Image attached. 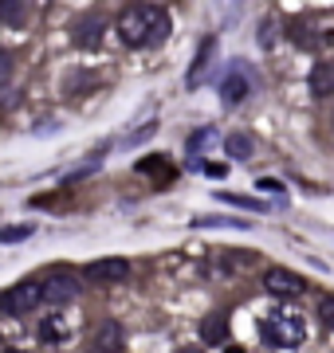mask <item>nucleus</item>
I'll return each instance as SVG.
<instances>
[{
    "mask_svg": "<svg viewBox=\"0 0 334 353\" xmlns=\"http://www.w3.org/2000/svg\"><path fill=\"white\" fill-rule=\"evenodd\" d=\"M169 20L166 8H157V4H138V8H126V12L118 16V39L126 43V48H150V43H161L169 36Z\"/></svg>",
    "mask_w": 334,
    "mask_h": 353,
    "instance_id": "1",
    "label": "nucleus"
},
{
    "mask_svg": "<svg viewBox=\"0 0 334 353\" xmlns=\"http://www.w3.org/2000/svg\"><path fill=\"white\" fill-rule=\"evenodd\" d=\"M259 341L271 345V350H299L307 341V322L303 314L287 310V306H275L259 318Z\"/></svg>",
    "mask_w": 334,
    "mask_h": 353,
    "instance_id": "2",
    "label": "nucleus"
},
{
    "mask_svg": "<svg viewBox=\"0 0 334 353\" xmlns=\"http://www.w3.org/2000/svg\"><path fill=\"white\" fill-rule=\"evenodd\" d=\"M39 303H43L39 279H24V283H16L12 290L0 294V310H4V314H32Z\"/></svg>",
    "mask_w": 334,
    "mask_h": 353,
    "instance_id": "3",
    "label": "nucleus"
},
{
    "mask_svg": "<svg viewBox=\"0 0 334 353\" xmlns=\"http://www.w3.org/2000/svg\"><path fill=\"white\" fill-rule=\"evenodd\" d=\"M217 90H220V102H224V106H240V102L252 94V79L244 75V67L240 63H228V71L220 75Z\"/></svg>",
    "mask_w": 334,
    "mask_h": 353,
    "instance_id": "4",
    "label": "nucleus"
},
{
    "mask_svg": "<svg viewBox=\"0 0 334 353\" xmlns=\"http://www.w3.org/2000/svg\"><path fill=\"white\" fill-rule=\"evenodd\" d=\"M39 290H43V303L63 306V303H71V299L79 294V279L71 275V271H55V275L39 279Z\"/></svg>",
    "mask_w": 334,
    "mask_h": 353,
    "instance_id": "5",
    "label": "nucleus"
},
{
    "mask_svg": "<svg viewBox=\"0 0 334 353\" xmlns=\"http://www.w3.org/2000/svg\"><path fill=\"white\" fill-rule=\"evenodd\" d=\"M264 287H268V294H275V299H299V294L307 290V283H303V275L287 271V267H271L268 275H264Z\"/></svg>",
    "mask_w": 334,
    "mask_h": 353,
    "instance_id": "6",
    "label": "nucleus"
},
{
    "mask_svg": "<svg viewBox=\"0 0 334 353\" xmlns=\"http://www.w3.org/2000/svg\"><path fill=\"white\" fill-rule=\"evenodd\" d=\"M87 279L90 283H99V287H115V283H126L130 279V263L126 259H95V263H87Z\"/></svg>",
    "mask_w": 334,
    "mask_h": 353,
    "instance_id": "7",
    "label": "nucleus"
},
{
    "mask_svg": "<svg viewBox=\"0 0 334 353\" xmlns=\"http://www.w3.org/2000/svg\"><path fill=\"white\" fill-rule=\"evenodd\" d=\"M103 20H99V16H83V20H79L75 24V43L79 48H95V43H99V39H103Z\"/></svg>",
    "mask_w": 334,
    "mask_h": 353,
    "instance_id": "8",
    "label": "nucleus"
},
{
    "mask_svg": "<svg viewBox=\"0 0 334 353\" xmlns=\"http://www.w3.org/2000/svg\"><path fill=\"white\" fill-rule=\"evenodd\" d=\"M311 94L315 99H331L334 94V67L331 63H315V71H311Z\"/></svg>",
    "mask_w": 334,
    "mask_h": 353,
    "instance_id": "9",
    "label": "nucleus"
},
{
    "mask_svg": "<svg viewBox=\"0 0 334 353\" xmlns=\"http://www.w3.org/2000/svg\"><path fill=\"white\" fill-rule=\"evenodd\" d=\"M201 338H205V345H220V341L228 338V318L224 314H208L205 322H201Z\"/></svg>",
    "mask_w": 334,
    "mask_h": 353,
    "instance_id": "10",
    "label": "nucleus"
},
{
    "mask_svg": "<svg viewBox=\"0 0 334 353\" xmlns=\"http://www.w3.org/2000/svg\"><path fill=\"white\" fill-rule=\"evenodd\" d=\"M95 345H99V353H118V345H122L118 322H103V326L95 330Z\"/></svg>",
    "mask_w": 334,
    "mask_h": 353,
    "instance_id": "11",
    "label": "nucleus"
},
{
    "mask_svg": "<svg viewBox=\"0 0 334 353\" xmlns=\"http://www.w3.org/2000/svg\"><path fill=\"white\" fill-rule=\"evenodd\" d=\"M28 20V0H0V24L24 28Z\"/></svg>",
    "mask_w": 334,
    "mask_h": 353,
    "instance_id": "12",
    "label": "nucleus"
},
{
    "mask_svg": "<svg viewBox=\"0 0 334 353\" xmlns=\"http://www.w3.org/2000/svg\"><path fill=\"white\" fill-rule=\"evenodd\" d=\"M213 48H217V39H205V43H201L197 63H193V71H189V87H201V79H205V71H208V59H213Z\"/></svg>",
    "mask_w": 334,
    "mask_h": 353,
    "instance_id": "13",
    "label": "nucleus"
},
{
    "mask_svg": "<svg viewBox=\"0 0 334 353\" xmlns=\"http://www.w3.org/2000/svg\"><path fill=\"white\" fill-rule=\"evenodd\" d=\"M39 338L43 341H63L67 338V322L59 314H48L43 322H39Z\"/></svg>",
    "mask_w": 334,
    "mask_h": 353,
    "instance_id": "14",
    "label": "nucleus"
},
{
    "mask_svg": "<svg viewBox=\"0 0 334 353\" xmlns=\"http://www.w3.org/2000/svg\"><path fill=\"white\" fill-rule=\"evenodd\" d=\"M224 150H228V157H236V161H248V157H252V138H248V134H232V138L224 141Z\"/></svg>",
    "mask_w": 334,
    "mask_h": 353,
    "instance_id": "15",
    "label": "nucleus"
},
{
    "mask_svg": "<svg viewBox=\"0 0 334 353\" xmlns=\"http://www.w3.org/2000/svg\"><path fill=\"white\" fill-rule=\"evenodd\" d=\"M217 141H220V134H217V130H197V134H193V138H189V157H197V153H201V150H208V145H217Z\"/></svg>",
    "mask_w": 334,
    "mask_h": 353,
    "instance_id": "16",
    "label": "nucleus"
},
{
    "mask_svg": "<svg viewBox=\"0 0 334 353\" xmlns=\"http://www.w3.org/2000/svg\"><path fill=\"white\" fill-rule=\"evenodd\" d=\"M193 224L197 228H248V220H228V216H220V220H217V216H197V220H193Z\"/></svg>",
    "mask_w": 334,
    "mask_h": 353,
    "instance_id": "17",
    "label": "nucleus"
},
{
    "mask_svg": "<svg viewBox=\"0 0 334 353\" xmlns=\"http://www.w3.org/2000/svg\"><path fill=\"white\" fill-rule=\"evenodd\" d=\"M12 71H16V59H12V51L8 48H0V87L12 79Z\"/></svg>",
    "mask_w": 334,
    "mask_h": 353,
    "instance_id": "18",
    "label": "nucleus"
},
{
    "mask_svg": "<svg viewBox=\"0 0 334 353\" xmlns=\"http://www.w3.org/2000/svg\"><path fill=\"white\" fill-rule=\"evenodd\" d=\"M32 236V224H24V228H0V240L4 243H20V240H28Z\"/></svg>",
    "mask_w": 334,
    "mask_h": 353,
    "instance_id": "19",
    "label": "nucleus"
},
{
    "mask_svg": "<svg viewBox=\"0 0 334 353\" xmlns=\"http://www.w3.org/2000/svg\"><path fill=\"white\" fill-rule=\"evenodd\" d=\"M319 314H322V322L334 330V294H326V299L319 303Z\"/></svg>",
    "mask_w": 334,
    "mask_h": 353,
    "instance_id": "20",
    "label": "nucleus"
},
{
    "mask_svg": "<svg viewBox=\"0 0 334 353\" xmlns=\"http://www.w3.org/2000/svg\"><path fill=\"white\" fill-rule=\"evenodd\" d=\"M138 169H141V173H161V176H169L166 161H161V153H157V161H141Z\"/></svg>",
    "mask_w": 334,
    "mask_h": 353,
    "instance_id": "21",
    "label": "nucleus"
},
{
    "mask_svg": "<svg viewBox=\"0 0 334 353\" xmlns=\"http://www.w3.org/2000/svg\"><path fill=\"white\" fill-rule=\"evenodd\" d=\"M259 189H264V192H283V185H279V181H259Z\"/></svg>",
    "mask_w": 334,
    "mask_h": 353,
    "instance_id": "22",
    "label": "nucleus"
},
{
    "mask_svg": "<svg viewBox=\"0 0 334 353\" xmlns=\"http://www.w3.org/2000/svg\"><path fill=\"white\" fill-rule=\"evenodd\" d=\"M205 173H208V176H224L228 169H224V165H205Z\"/></svg>",
    "mask_w": 334,
    "mask_h": 353,
    "instance_id": "23",
    "label": "nucleus"
},
{
    "mask_svg": "<svg viewBox=\"0 0 334 353\" xmlns=\"http://www.w3.org/2000/svg\"><path fill=\"white\" fill-rule=\"evenodd\" d=\"M177 353H205L201 345H185V350H177Z\"/></svg>",
    "mask_w": 334,
    "mask_h": 353,
    "instance_id": "24",
    "label": "nucleus"
},
{
    "mask_svg": "<svg viewBox=\"0 0 334 353\" xmlns=\"http://www.w3.org/2000/svg\"><path fill=\"white\" fill-rule=\"evenodd\" d=\"M228 353H244V350H228Z\"/></svg>",
    "mask_w": 334,
    "mask_h": 353,
    "instance_id": "25",
    "label": "nucleus"
},
{
    "mask_svg": "<svg viewBox=\"0 0 334 353\" xmlns=\"http://www.w3.org/2000/svg\"><path fill=\"white\" fill-rule=\"evenodd\" d=\"M8 353H20V350H8Z\"/></svg>",
    "mask_w": 334,
    "mask_h": 353,
    "instance_id": "26",
    "label": "nucleus"
}]
</instances>
